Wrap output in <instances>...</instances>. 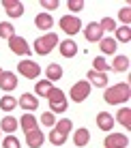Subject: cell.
<instances>
[{
	"label": "cell",
	"instance_id": "1",
	"mask_svg": "<svg viewBox=\"0 0 131 148\" xmlns=\"http://www.w3.org/2000/svg\"><path fill=\"white\" fill-rule=\"evenodd\" d=\"M103 99H105V103H110V105L125 103V101L131 99V86L127 84V82H120V84L112 86V88H105Z\"/></svg>",
	"mask_w": 131,
	"mask_h": 148
},
{
	"label": "cell",
	"instance_id": "2",
	"mask_svg": "<svg viewBox=\"0 0 131 148\" xmlns=\"http://www.w3.org/2000/svg\"><path fill=\"white\" fill-rule=\"evenodd\" d=\"M56 45H58V34L56 32H47V34H43V37H39L34 41V52L39 56H47Z\"/></svg>",
	"mask_w": 131,
	"mask_h": 148
},
{
	"label": "cell",
	"instance_id": "3",
	"mask_svg": "<svg viewBox=\"0 0 131 148\" xmlns=\"http://www.w3.org/2000/svg\"><path fill=\"white\" fill-rule=\"evenodd\" d=\"M47 101H49V112L52 114H62V112H67V97L60 88H52L47 95Z\"/></svg>",
	"mask_w": 131,
	"mask_h": 148
},
{
	"label": "cell",
	"instance_id": "4",
	"mask_svg": "<svg viewBox=\"0 0 131 148\" xmlns=\"http://www.w3.org/2000/svg\"><path fill=\"white\" fill-rule=\"evenodd\" d=\"M88 97H90V84H88V79H80V82H75V84L71 86V101L82 103V101L88 99Z\"/></svg>",
	"mask_w": 131,
	"mask_h": 148
},
{
	"label": "cell",
	"instance_id": "5",
	"mask_svg": "<svg viewBox=\"0 0 131 148\" xmlns=\"http://www.w3.org/2000/svg\"><path fill=\"white\" fill-rule=\"evenodd\" d=\"M17 71H19V75H24L28 79H37L41 75V67L34 60H22V62H17Z\"/></svg>",
	"mask_w": 131,
	"mask_h": 148
},
{
	"label": "cell",
	"instance_id": "6",
	"mask_svg": "<svg viewBox=\"0 0 131 148\" xmlns=\"http://www.w3.org/2000/svg\"><path fill=\"white\" fill-rule=\"evenodd\" d=\"M60 28L67 34H75V32L82 30V19H80L78 15H62V17H60Z\"/></svg>",
	"mask_w": 131,
	"mask_h": 148
},
{
	"label": "cell",
	"instance_id": "7",
	"mask_svg": "<svg viewBox=\"0 0 131 148\" xmlns=\"http://www.w3.org/2000/svg\"><path fill=\"white\" fill-rule=\"evenodd\" d=\"M9 47H11L13 54H19V56H30L32 49L28 47V43L24 41V37H17V34H13L11 39H9Z\"/></svg>",
	"mask_w": 131,
	"mask_h": 148
},
{
	"label": "cell",
	"instance_id": "8",
	"mask_svg": "<svg viewBox=\"0 0 131 148\" xmlns=\"http://www.w3.org/2000/svg\"><path fill=\"white\" fill-rule=\"evenodd\" d=\"M103 146L105 148H127L129 146V137L123 135V133H110L103 140Z\"/></svg>",
	"mask_w": 131,
	"mask_h": 148
},
{
	"label": "cell",
	"instance_id": "9",
	"mask_svg": "<svg viewBox=\"0 0 131 148\" xmlns=\"http://www.w3.org/2000/svg\"><path fill=\"white\" fill-rule=\"evenodd\" d=\"M2 9L7 11L9 17H22L24 15V4L19 0H2Z\"/></svg>",
	"mask_w": 131,
	"mask_h": 148
},
{
	"label": "cell",
	"instance_id": "10",
	"mask_svg": "<svg viewBox=\"0 0 131 148\" xmlns=\"http://www.w3.org/2000/svg\"><path fill=\"white\" fill-rule=\"evenodd\" d=\"M15 86H17V75L13 71H2V75H0V88L4 92H11Z\"/></svg>",
	"mask_w": 131,
	"mask_h": 148
},
{
	"label": "cell",
	"instance_id": "11",
	"mask_svg": "<svg viewBox=\"0 0 131 148\" xmlns=\"http://www.w3.org/2000/svg\"><path fill=\"white\" fill-rule=\"evenodd\" d=\"M43 142H45L43 131L32 129V131H28V133H26V144H28V148H41Z\"/></svg>",
	"mask_w": 131,
	"mask_h": 148
},
{
	"label": "cell",
	"instance_id": "12",
	"mask_svg": "<svg viewBox=\"0 0 131 148\" xmlns=\"http://www.w3.org/2000/svg\"><path fill=\"white\" fill-rule=\"evenodd\" d=\"M17 105H19V108H24V110H28V112H32V110L39 108V97H34L30 92H24L22 97H19Z\"/></svg>",
	"mask_w": 131,
	"mask_h": 148
},
{
	"label": "cell",
	"instance_id": "13",
	"mask_svg": "<svg viewBox=\"0 0 131 148\" xmlns=\"http://www.w3.org/2000/svg\"><path fill=\"white\" fill-rule=\"evenodd\" d=\"M84 37H86V41H101L103 39V30L99 28L97 22H90L88 28H84Z\"/></svg>",
	"mask_w": 131,
	"mask_h": 148
},
{
	"label": "cell",
	"instance_id": "14",
	"mask_svg": "<svg viewBox=\"0 0 131 148\" xmlns=\"http://www.w3.org/2000/svg\"><path fill=\"white\" fill-rule=\"evenodd\" d=\"M97 127H99L101 131H112V129H114V116L108 114V112L97 114Z\"/></svg>",
	"mask_w": 131,
	"mask_h": 148
},
{
	"label": "cell",
	"instance_id": "15",
	"mask_svg": "<svg viewBox=\"0 0 131 148\" xmlns=\"http://www.w3.org/2000/svg\"><path fill=\"white\" fill-rule=\"evenodd\" d=\"M86 79H88V84H95V86H99V88H105V86H108V73H97V71L90 69Z\"/></svg>",
	"mask_w": 131,
	"mask_h": 148
},
{
	"label": "cell",
	"instance_id": "16",
	"mask_svg": "<svg viewBox=\"0 0 131 148\" xmlns=\"http://www.w3.org/2000/svg\"><path fill=\"white\" fill-rule=\"evenodd\" d=\"M34 26H37L39 30H49L54 26V17L49 13H39L37 17H34Z\"/></svg>",
	"mask_w": 131,
	"mask_h": 148
},
{
	"label": "cell",
	"instance_id": "17",
	"mask_svg": "<svg viewBox=\"0 0 131 148\" xmlns=\"http://www.w3.org/2000/svg\"><path fill=\"white\" fill-rule=\"evenodd\" d=\"M58 47H60V54H62L64 58H73V56L78 54V43H75V41H71V39L62 41Z\"/></svg>",
	"mask_w": 131,
	"mask_h": 148
},
{
	"label": "cell",
	"instance_id": "18",
	"mask_svg": "<svg viewBox=\"0 0 131 148\" xmlns=\"http://www.w3.org/2000/svg\"><path fill=\"white\" fill-rule=\"evenodd\" d=\"M90 142V131L88 129H78L73 131V144L75 146H86Z\"/></svg>",
	"mask_w": 131,
	"mask_h": 148
},
{
	"label": "cell",
	"instance_id": "19",
	"mask_svg": "<svg viewBox=\"0 0 131 148\" xmlns=\"http://www.w3.org/2000/svg\"><path fill=\"white\" fill-rule=\"evenodd\" d=\"M19 127H22L24 133H28V131L37 129V118H34L32 114H24V116H22V120H19Z\"/></svg>",
	"mask_w": 131,
	"mask_h": 148
},
{
	"label": "cell",
	"instance_id": "20",
	"mask_svg": "<svg viewBox=\"0 0 131 148\" xmlns=\"http://www.w3.org/2000/svg\"><path fill=\"white\" fill-rule=\"evenodd\" d=\"M45 75H47V79L54 84L56 79H60V77H62V67H60V64H56V62H52L47 69H45Z\"/></svg>",
	"mask_w": 131,
	"mask_h": 148
},
{
	"label": "cell",
	"instance_id": "21",
	"mask_svg": "<svg viewBox=\"0 0 131 148\" xmlns=\"http://www.w3.org/2000/svg\"><path fill=\"white\" fill-rule=\"evenodd\" d=\"M110 69H112V71H118V73L127 71V69H129V58H127V56H116V58H114V62L110 64Z\"/></svg>",
	"mask_w": 131,
	"mask_h": 148
},
{
	"label": "cell",
	"instance_id": "22",
	"mask_svg": "<svg viewBox=\"0 0 131 148\" xmlns=\"http://www.w3.org/2000/svg\"><path fill=\"white\" fill-rule=\"evenodd\" d=\"M116 120L125 127V129H131V110H129V108H123V110L116 114Z\"/></svg>",
	"mask_w": 131,
	"mask_h": 148
},
{
	"label": "cell",
	"instance_id": "23",
	"mask_svg": "<svg viewBox=\"0 0 131 148\" xmlns=\"http://www.w3.org/2000/svg\"><path fill=\"white\" fill-rule=\"evenodd\" d=\"M15 129H17V120H15L13 116H4V118H2V122H0V131L13 133Z\"/></svg>",
	"mask_w": 131,
	"mask_h": 148
},
{
	"label": "cell",
	"instance_id": "24",
	"mask_svg": "<svg viewBox=\"0 0 131 148\" xmlns=\"http://www.w3.org/2000/svg\"><path fill=\"white\" fill-rule=\"evenodd\" d=\"M52 88H54V84H52L49 79H41V82H37V97H47Z\"/></svg>",
	"mask_w": 131,
	"mask_h": 148
},
{
	"label": "cell",
	"instance_id": "25",
	"mask_svg": "<svg viewBox=\"0 0 131 148\" xmlns=\"http://www.w3.org/2000/svg\"><path fill=\"white\" fill-rule=\"evenodd\" d=\"M54 129H56V131H60V133H64V135H69V131L73 129V122L69 120V118H60V120H56Z\"/></svg>",
	"mask_w": 131,
	"mask_h": 148
},
{
	"label": "cell",
	"instance_id": "26",
	"mask_svg": "<svg viewBox=\"0 0 131 148\" xmlns=\"http://www.w3.org/2000/svg\"><path fill=\"white\" fill-rule=\"evenodd\" d=\"M93 71H97V73H108L110 71V64L105 62L103 56H97V58L93 60Z\"/></svg>",
	"mask_w": 131,
	"mask_h": 148
},
{
	"label": "cell",
	"instance_id": "27",
	"mask_svg": "<svg viewBox=\"0 0 131 148\" xmlns=\"http://www.w3.org/2000/svg\"><path fill=\"white\" fill-rule=\"evenodd\" d=\"M15 108H17V99L15 97H2L0 99V110L2 112H11Z\"/></svg>",
	"mask_w": 131,
	"mask_h": 148
},
{
	"label": "cell",
	"instance_id": "28",
	"mask_svg": "<svg viewBox=\"0 0 131 148\" xmlns=\"http://www.w3.org/2000/svg\"><path fill=\"white\" fill-rule=\"evenodd\" d=\"M99 43H101L99 47H101L103 54H114V52H116V41H114V39H101Z\"/></svg>",
	"mask_w": 131,
	"mask_h": 148
},
{
	"label": "cell",
	"instance_id": "29",
	"mask_svg": "<svg viewBox=\"0 0 131 148\" xmlns=\"http://www.w3.org/2000/svg\"><path fill=\"white\" fill-rule=\"evenodd\" d=\"M49 142H52L54 146H62L64 142H67V135H64V133H60V131H56V129H54V131H49Z\"/></svg>",
	"mask_w": 131,
	"mask_h": 148
},
{
	"label": "cell",
	"instance_id": "30",
	"mask_svg": "<svg viewBox=\"0 0 131 148\" xmlns=\"http://www.w3.org/2000/svg\"><path fill=\"white\" fill-rule=\"evenodd\" d=\"M129 39H131V30H129V26H120V28H116V39H114V41L129 43Z\"/></svg>",
	"mask_w": 131,
	"mask_h": 148
},
{
	"label": "cell",
	"instance_id": "31",
	"mask_svg": "<svg viewBox=\"0 0 131 148\" xmlns=\"http://www.w3.org/2000/svg\"><path fill=\"white\" fill-rule=\"evenodd\" d=\"M13 34H15V28L11 26V24H7V22H0V37L9 41V39L13 37Z\"/></svg>",
	"mask_w": 131,
	"mask_h": 148
},
{
	"label": "cell",
	"instance_id": "32",
	"mask_svg": "<svg viewBox=\"0 0 131 148\" xmlns=\"http://www.w3.org/2000/svg\"><path fill=\"white\" fill-rule=\"evenodd\" d=\"M118 19L123 22V26H129V22H131V9L129 7H123L118 11Z\"/></svg>",
	"mask_w": 131,
	"mask_h": 148
},
{
	"label": "cell",
	"instance_id": "33",
	"mask_svg": "<svg viewBox=\"0 0 131 148\" xmlns=\"http://www.w3.org/2000/svg\"><path fill=\"white\" fill-rule=\"evenodd\" d=\"M2 148H22V144H19V140L15 135H7L2 142Z\"/></svg>",
	"mask_w": 131,
	"mask_h": 148
},
{
	"label": "cell",
	"instance_id": "34",
	"mask_svg": "<svg viewBox=\"0 0 131 148\" xmlns=\"http://www.w3.org/2000/svg\"><path fill=\"white\" fill-rule=\"evenodd\" d=\"M41 125L54 127V125H56V114H52V112H45V114H41Z\"/></svg>",
	"mask_w": 131,
	"mask_h": 148
},
{
	"label": "cell",
	"instance_id": "35",
	"mask_svg": "<svg viewBox=\"0 0 131 148\" xmlns=\"http://www.w3.org/2000/svg\"><path fill=\"white\" fill-rule=\"evenodd\" d=\"M99 28H101L103 32L105 30H116V22H114L112 17H103L101 22H99Z\"/></svg>",
	"mask_w": 131,
	"mask_h": 148
},
{
	"label": "cell",
	"instance_id": "36",
	"mask_svg": "<svg viewBox=\"0 0 131 148\" xmlns=\"http://www.w3.org/2000/svg\"><path fill=\"white\" fill-rule=\"evenodd\" d=\"M67 7H69V11H82L84 9V0H69Z\"/></svg>",
	"mask_w": 131,
	"mask_h": 148
},
{
	"label": "cell",
	"instance_id": "37",
	"mask_svg": "<svg viewBox=\"0 0 131 148\" xmlns=\"http://www.w3.org/2000/svg\"><path fill=\"white\" fill-rule=\"evenodd\" d=\"M41 4H43V9H49V11L58 9V0H41Z\"/></svg>",
	"mask_w": 131,
	"mask_h": 148
},
{
	"label": "cell",
	"instance_id": "38",
	"mask_svg": "<svg viewBox=\"0 0 131 148\" xmlns=\"http://www.w3.org/2000/svg\"><path fill=\"white\" fill-rule=\"evenodd\" d=\"M0 75H2V69H0Z\"/></svg>",
	"mask_w": 131,
	"mask_h": 148
}]
</instances>
